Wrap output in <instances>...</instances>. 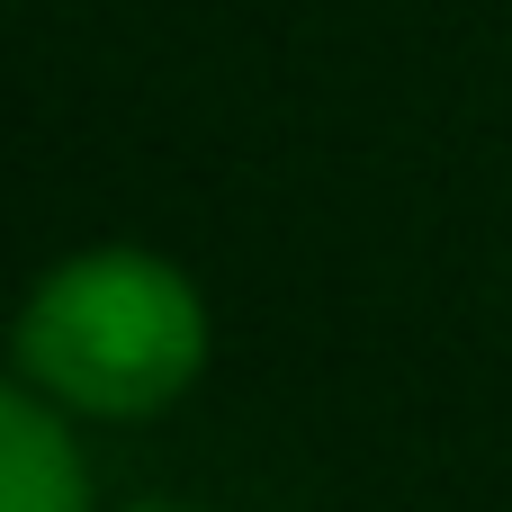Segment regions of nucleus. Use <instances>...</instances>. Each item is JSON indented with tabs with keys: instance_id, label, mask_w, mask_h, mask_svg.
<instances>
[{
	"instance_id": "obj_1",
	"label": "nucleus",
	"mask_w": 512,
	"mask_h": 512,
	"mask_svg": "<svg viewBox=\"0 0 512 512\" xmlns=\"http://www.w3.org/2000/svg\"><path fill=\"white\" fill-rule=\"evenodd\" d=\"M9 369L63 414H171L207 369V297L180 261L144 243H90L18 297Z\"/></svg>"
},
{
	"instance_id": "obj_2",
	"label": "nucleus",
	"mask_w": 512,
	"mask_h": 512,
	"mask_svg": "<svg viewBox=\"0 0 512 512\" xmlns=\"http://www.w3.org/2000/svg\"><path fill=\"white\" fill-rule=\"evenodd\" d=\"M0 512H90L81 441L27 378H0Z\"/></svg>"
},
{
	"instance_id": "obj_3",
	"label": "nucleus",
	"mask_w": 512,
	"mask_h": 512,
	"mask_svg": "<svg viewBox=\"0 0 512 512\" xmlns=\"http://www.w3.org/2000/svg\"><path fill=\"white\" fill-rule=\"evenodd\" d=\"M126 512H189V504H126Z\"/></svg>"
}]
</instances>
